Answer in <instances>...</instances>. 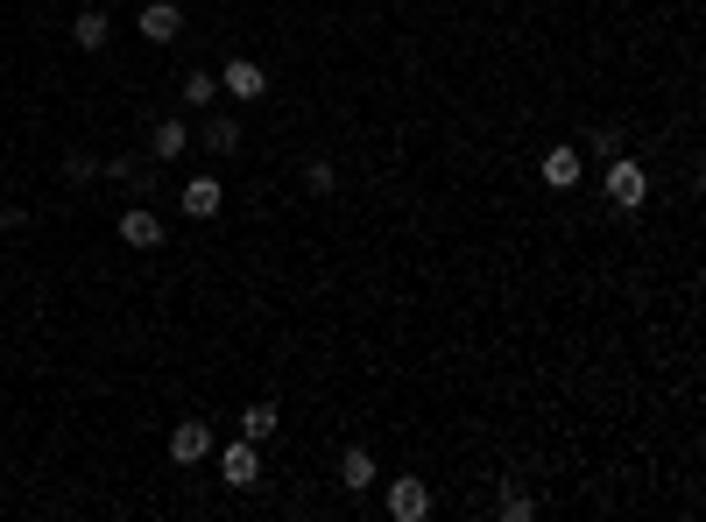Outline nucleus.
<instances>
[{
	"label": "nucleus",
	"mask_w": 706,
	"mask_h": 522,
	"mask_svg": "<svg viewBox=\"0 0 706 522\" xmlns=\"http://www.w3.org/2000/svg\"><path fill=\"white\" fill-rule=\"evenodd\" d=\"M608 198L622 205V213H636V205L650 198V177H643V162H629V156H608Z\"/></svg>",
	"instance_id": "obj_1"
},
{
	"label": "nucleus",
	"mask_w": 706,
	"mask_h": 522,
	"mask_svg": "<svg viewBox=\"0 0 706 522\" xmlns=\"http://www.w3.org/2000/svg\"><path fill=\"white\" fill-rule=\"evenodd\" d=\"M219 481H227V487H254V481H262V445H254V438L227 445V452H219Z\"/></svg>",
	"instance_id": "obj_2"
},
{
	"label": "nucleus",
	"mask_w": 706,
	"mask_h": 522,
	"mask_svg": "<svg viewBox=\"0 0 706 522\" xmlns=\"http://www.w3.org/2000/svg\"><path fill=\"white\" fill-rule=\"evenodd\" d=\"M219 93H234V99H268V71L254 64V57H227V71H219Z\"/></svg>",
	"instance_id": "obj_3"
},
{
	"label": "nucleus",
	"mask_w": 706,
	"mask_h": 522,
	"mask_svg": "<svg viewBox=\"0 0 706 522\" xmlns=\"http://www.w3.org/2000/svg\"><path fill=\"white\" fill-rule=\"evenodd\" d=\"M388 515H396V522H424V515H431V487L417 481V473L388 481Z\"/></svg>",
	"instance_id": "obj_4"
},
{
	"label": "nucleus",
	"mask_w": 706,
	"mask_h": 522,
	"mask_svg": "<svg viewBox=\"0 0 706 522\" xmlns=\"http://www.w3.org/2000/svg\"><path fill=\"white\" fill-rule=\"evenodd\" d=\"M205 452H213V424H205V416H184V424L170 430V459L177 466H199Z\"/></svg>",
	"instance_id": "obj_5"
},
{
	"label": "nucleus",
	"mask_w": 706,
	"mask_h": 522,
	"mask_svg": "<svg viewBox=\"0 0 706 522\" xmlns=\"http://www.w3.org/2000/svg\"><path fill=\"white\" fill-rule=\"evenodd\" d=\"M177 205H184V219H213L219 205H227V184H219V177L205 170V177H191V184L177 191Z\"/></svg>",
	"instance_id": "obj_6"
},
{
	"label": "nucleus",
	"mask_w": 706,
	"mask_h": 522,
	"mask_svg": "<svg viewBox=\"0 0 706 522\" xmlns=\"http://www.w3.org/2000/svg\"><path fill=\"white\" fill-rule=\"evenodd\" d=\"M120 241H128V247H142V255H148V247H163L170 233H163V219L148 213V205H128V213H120Z\"/></svg>",
	"instance_id": "obj_7"
},
{
	"label": "nucleus",
	"mask_w": 706,
	"mask_h": 522,
	"mask_svg": "<svg viewBox=\"0 0 706 522\" xmlns=\"http://www.w3.org/2000/svg\"><path fill=\"white\" fill-rule=\"evenodd\" d=\"M374 481H382L374 452H368V445H347V452H339V487H347V495H368Z\"/></svg>",
	"instance_id": "obj_8"
},
{
	"label": "nucleus",
	"mask_w": 706,
	"mask_h": 522,
	"mask_svg": "<svg viewBox=\"0 0 706 522\" xmlns=\"http://www.w3.org/2000/svg\"><path fill=\"white\" fill-rule=\"evenodd\" d=\"M134 28H142L148 43H177V28H184V14H177L170 0H148V8L134 14Z\"/></svg>",
	"instance_id": "obj_9"
},
{
	"label": "nucleus",
	"mask_w": 706,
	"mask_h": 522,
	"mask_svg": "<svg viewBox=\"0 0 706 522\" xmlns=\"http://www.w3.org/2000/svg\"><path fill=\"white\" fill-rule=\"evenodd\" d=\"M537 170H545L551 191H573L579 184V148H545V162H537Z\"/></svg>",
	"instance_id": "obj_10"
},
{
	"label": "nucleus",
	"mask_w": 706,
	"mask_h": 522,
	"mask_svg": "<svg viewBox=\"0 0 706 522\" xmlns=\"http://www.w3.org/2000/svg\"><path fill=\"white\" fill-rule=\"evenodd\" d=\"M107 36H113L107 8H85L79 22H71V43H79V50H107Z\"/></svg>",
	"instance_id": "obj_11"
},
{
	"label": "nucleus",
	"mask_w": 706,
	"mask_h": 522,
	"mask_svg": "<svg viewBox=\"0 0 706 522\" xmlns=\"http://www.w3.org/2000/svg\"><path fill=\"white\" fill-rule=\"evenodd\" d=\"M276 424H283V416H276V402H248V410H240V438H254V445H262V438H276Z\"/></svg>",
	"instance_id": "obj_12"
},
{
	"label": "nucleus",
	"mask_w": 706,
	"mask_h": 522,
	"mask_svg": "<svg viewBox=\"0 0 706 522\" xmlns=\"http://www.w3.org/2000/svg\"><path fill=\"white\" fill-rule=\"evenodd\" d=\"M184 142H191V128H184V121H156V134H148V148H156V162L184 156Z\"/></svg>",
	"instance_id": "obj_13"
},
{
	"label": "nucleus",
	"mask_w": 706,
	"mask_h": 522,
	"mask_svg": "<svg viewBox=\"0 0 706 522\" xmlns=\"http://www.w3.org/2000/svg\"><path fill=\"white\" fill-rule=\"evenodd\" d=\"M205 148H213V156H234V148H240V121H227V113H219V121L205 128Z\"/></svg>",
	"instance_id": "obj_14"
},
{
	"label": "nucleus",
	"mask_w": 706,
	"mask_h": 522,
	"mask_svg": "<svg viewBox=\"0 0 706 522\" xmlns=\"http://www.w3.org/2000/svg\"><path fill=\"white\" fill-rule=\"evenodd\" d=\"M213 93H219L213 71H191V78H184V107H213Z\"/></svg>",
	"instance_id": "obj_15"
},
{
	"label": "nucleus",
	"mask_w": 706,
	"mask_h": 522,
	"mask_svg": "<svg viewBox=\"0 0 706 522\" xmlns=\"http://www.w3.org/2000/svg\"><path fill=\"white\" fill-rule=\"evenodd\" d=\"M530 515H537L530 495H502V522H530Z\"/></svg>",
	"instance_id": "obj_16"
}]
</instances>
